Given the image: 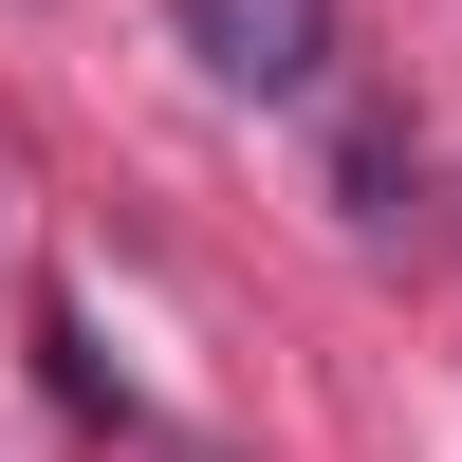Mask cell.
I'll return each mask as SVG.
<instances>
[{"label":"cell","mask_w":462,"mask_h":462,"mask_svg":"<svg viewBox=\"0 0 462 462\" xmlns=\"http://www.w3.org/2000/svg\"><path fill=\"white\" fill-rule=\"evenodd\" d=\"M185 56L222 93H315L333 74V0H185Z\"/></svg>","instance_id":"cell-1"},{"label":"cell","mask_w":462,"mask_h":462,"mask_svg":"<svg viewBox=\"0 0 462 462\" xmlns=\"http://www.w3.org/2000/svg\"><path fill=\"white\" fill-rule=\"evenodd\" d=\"M37 352H56V407H74V426H130V389H111V370H93V315H74V296H56V315H37Z\"/></svg>","instance_id":"cell-2"},{"label":"cell","mask_w":462,"mask_h":462,"mask_svg":"<svg viewBox=\"0 0 462 462\" xmlns=\"http://www.w3.org/2000/svg\"><path fill=\"white\" fill-rule=\"evenodd\" d=\"M389 185H407V130H389V111H352V222H389Z\"/></svg>","instance_id":"cell-3"}]
</instances>
